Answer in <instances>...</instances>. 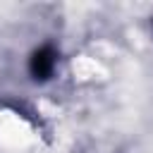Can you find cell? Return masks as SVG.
I'll list each match as a JSON object with an SVG mask.
<instances>
[{
	"label": "cell",
	"mask_w": 153,
	"mask_h": 153,
	"mask_svg": "<svg viewBox=\"0 0 153 153\" xmlns=\"http://www.w3.org/2000/svg\"><path fill=\"white\" fill-rule=\"evenodd\" d=\"M53 69H55V50L53 48L36 50L33 57H31V74L36 79H45V76L53 74Z\"/></svg>",
	"instance_id": "obj_1"
}]
</instances>
